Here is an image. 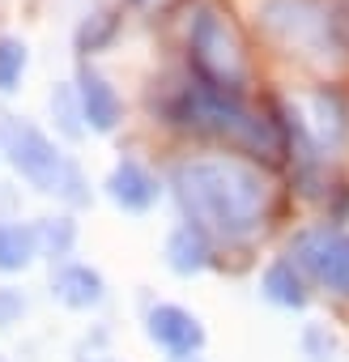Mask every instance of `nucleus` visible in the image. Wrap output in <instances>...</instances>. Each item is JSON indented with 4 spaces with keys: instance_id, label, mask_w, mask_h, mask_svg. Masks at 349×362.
Returning a JSON list of instances; mask_svg holds the SVG:
<instances>
[{
    "instance_id": "4468645a",
    "label": "nucleus",
    "mask_w": 349,
    "mask_h": 362,
    "mask_svg": "<svg viewBox=\"0 0 349 362\" xmlns=\"http://www.w3.org/2000/svg\"><path fill=\"white\" fill-rule=\"evenodd\" d=\"M22 73H26V43H18V39H0V94L18 90Z\"/></svg>"
},
{
    "instance_id": "0eeeda50",
    "label": "nucleus",
    "mask_w": 349,
    "mask_h": 362,
    "mask_svg": "<svg viewBox=\"0 0 349 362\" xmlns=\"http://www.w3.org/2000/svg\"><path fill=\"white\" fill-rule=\"evenodd\" d=\"M107 197H111L124 214H145V209L158 205L162 188H158V179H153L136 158H124V162H115L111 175H107Z\"/></svg>"
},
{
    "instance_id": "f3484780",
    "label": "nucleus",
    "mask_w": 349,
    "mask_h": 362,
    "mask_svg": "<svg viewBox=\"0 0 349 362\" xmlns=\"http://www.w3.org/2000/svg\"><path fill=\"white\" fill-rule=\"evenodd\" d=\"M26 303L13 294V290H0V328H9L13 320H18V311H22Z\"/></svg>"
},
{
    "instance_id": "ddd939ff",
    "label": "nucleus",
    "mask_w": 349,
    "mask_h": 362,
    "mask_svg": "<svg viewBox=\"0 0 349 362\" xmlns=\"http://www.w3.org/2000/svg\"><path fill=\"white\" fill-rule=\"evenodd\" d=\"M35 230V247H39V256H64L69 247H73V222L69 218H43V222H35L30 226Z\"/></svg>"
},
{
    "instance_id": "f257e3e1",
    "label": "nucleus",
    "mask_w": 349,
    "mask_h": 362,
    "mask_svg": "<svg viewBox=\"0 0 349 362\" xmlns=\"http://www.w3.org/2000/svg\"><path fill=\"white\" fill-rule=\"evenodd\" d=\"M174 201L188 214V226L213 239H247L268 218V184L264 175L230 153L184 158L170 170Z\"/></svg>"
},
{
    "instance_id": "2eb2a0df",
    "label": "nucleus",
    "mask_w": 349,
    "mask_h": 362,
    "mask_svg": "<svg viewBox=\"0 0 349 362\" xmlns=\"http://www.w3.org/2000/svg\"><path fill=\"white\" fill-rule=\"evenodd\" d=\"M52 111H60V128H64L69 136L81 132V124H77V119H81V107H77V94H73V90H56V94H52Z\"/></svg>"
},
{
    "instance_id": "dca6fc26",
    "label": "nucleus",
    "mask_w": 349,
    "mask_h": 362,
    "mask_svg": "<svg viewBox=\"0 0 349 362\" xmlns=\"http://www.w3.org/2000/svg\"><path fill=\"white\" fill-rule=\"evenodd\" d=\"M336 103H341V98L332 94V107H336ZM315 111H319V124H324V132H328V94H319V98H315ZM345 119H349L345 111H336V115H332V141H336V136H345V128H349Z\"/></svg>"
},
{
    "instance_id": "6e6552de",
    "label": "nucleus",
    "mask_w": 349,
    "mask_h": 362,
    "mask_svg": "<svg viewBox=\"0 0 349 362\" xmlns=\"http://www.w3.org/2000/svg\"><path fill=\"white\" fill-rule=\"evenodd\" d=\"M73 94H77L81 119H85L94 132H111V128L119 124V115H124V103H119L115 86H111L102 73H94V69H81V73H77V86H73Z\"/></svg>"
},
{
    "instance_id": "20e7f679",
    "label": "nucleus",
    "mask_w": 349,
    "mask_h": 362,
    "mask_svg": "<svg viewBox=\"0 0 349 362\" xmlns=\"http://www.w3.org/2000/svg\"><path fill=\"white\" fill-rule=\"evenodd\" d=\"M170 119L184 124V128H196V132H209V136H226V141H235L243 149H260V141H264V149L277 153V136L268 132L264 119H256L243 107V98L213 94V90H205L196 81L170 103Z\"/></svg>"
},
{
    "instance_id": "9b49d317",
    "label": "nucleus",
    "mask_w": 349,
    "mask_h": 362,
    "mask_svg": "<svg viewBox=\"0 0 349 362\" xmlns=\"http://www.w3.org/2000/svg\"><path fill=\"white\" fill-rule=\"evenodd\" d=\"M260 290H264V298L277 303V307H290V311L307 307V281H302V273L294 269V260H277V264H268Z\"/></svg>"
},
{
    "instance_id": "423d86ee",
    "label": "nucleus",
    "mask_w": 349,
    "mask_h": 362,
    "mask_svg": "<svg viewBox=\"0 0 349 362\" xmlns=\"http://www.w3.org/2000/svg\"><path fill=\"white\" fill-rule=\"evenodd\" d=\"M145 332H149V341H153L158 349H166L174 362L201 354V345H205V324H201L188 307H179V303H158V307H149Z\"/></svg>"
},
{
    "instance_id": "9d476101",
    "label": "nucleus",
    "mask_w": 349,
    "mask_h": 362,
    "mask_svg": "<svg viewBox=\"0 0 349 362\" xmlns=\"http://www.w3.org/2000/svg\"><path fill=\"white\" fill-rule=\"evenodd\" d=\"M209 260H213V243H209V235H201V230L188 226V222H184L179 230H170V239H166V264L179 273V277L205 273Z\"/></svg>"
},
{
    "instance_id": "f8f14e48",
    "label": "nucleus",
    "mask_w": 349,
    "mask_h": 362,
    "mask_svg": "<svg viewBox=\"0 0 349 362\" xmlns=\"http://www.w3.org/2000/svg\"><path fill=\"white\" fill-rule=\"evenodd\" d=\"M35 256H39V247H35V230L30 226L0 222V273H22Z\"/></svg>"
},
{
    "instance_id": "a211bd4d",
    "label": "nucleus",
    "mask_w": 349,
    "mask_h": 362,
    "mask_svg": "<svg viewBox=\"0 0 349 362\" xmlns=\"http://www.w3.org/2000/svg\"><path fill=\"white\" fill-rule=\"evenodd\" d=\"M90 362H115V358H90Z\"/></svg>"
},
{
    "instance_id": "39448f33",
    "label": "nucleus",
    "mask_w": 349,
    "mask_h": 362,
    "mask_svg": "<svg viewBox=\"0 0 349 362\" xmlns=\"http://www.w3.org/2000/svg\"><path fill=\"white\" fill-rule=\"evenodd\" d=\"M290 260L311 281H319L332 294L349 298V235L345 230H336V226L298 230L294 243H290Z\"/></svg>"
},
{
    "instance_id": "7ed1b4c3",
    "label": "nucleus",
    "mask_w": 349,
    "mask_h": 362,
    "mask_svg": "<svg viewBox=\"0 0 349 362\" xmlns=\"http://www.w3.org/2000/svg\"><path fill=\"white\" fill-rule=\"evenodd\" d=\"M188 64L196 86L213 90V94H230L243 98L247 86V56H243V39L230 22V13H222L218 5H201L188 22Z\"/></svg>"
},
{
    "instance_id": "f03ea898",
    "label": "nucleus",
    "mask_w": 349,
    "mask_h": 362,
    "mask_svg": "<svg viewBox=\"0 0 349 362\" xmlns=\"http://www.w3.org/2000/svg\"><path fill=\"white\" fill-rule=\"evenodd\" d=\"M0 145H5L13 170L26 179L30 188H39L43 197H60L69 205H85L90 201V184L81 166L30 119H5L0 128Z\"/></svg>"
},
{
    "instance_id": "1a4fd4ad",
    "label": "nucleus",
    "mask_w": 349,
    "mask_h": 362,
    "mask_svg": "<svg viewBox=\"0 0 349 362\" xmlns=\"http://www.w3.org/2000/svg\"><path fill=\"white\" fill-rule=\"evenodd\" d=\"M52 294H56L64 307H73V311H90V307H98V303L107 298V286H102V273H98V269L73 260V264H60V269H56Z\"/></svg>"
}]
</instances>
